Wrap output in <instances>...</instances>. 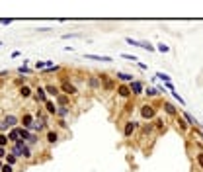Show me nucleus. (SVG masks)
Wrapping results in <instances>:
<instances>
[{
	"label": "nucleus",
	"instance_id": "9",
	"mask_svg": "<svg viewBox=\"0 0 203 172\" xmlns=\"http://www.w3.org/2000/svg\"><path fill=\"white\" fill-rule=\"evenodd\" d=\"M117 94H119L121 98H129L133 92H131V88L127 84H119V86H117Z\"/></svg>",
	"mask_w": 203,
	"mask_h": 172
},
{
	"label": "nucleus",
	"instance_id": "5",
	"mask_svg": "<svg viewBox=\"0 0 203 172\" xmlns=\"http://www.w3.org/2000/svg\"><path fill=\"white\" fill-rule=\"evenodd\" d=\"M84 59H92V61H102V63H111L113 59L108 57V55H92V53H86Z\"/></svg>",
	"mask_w": 203,
	"mask_h": 172
},
{
	"label": "nucleus",
	"instance_id": "26",
	"mask_svg": "<svg viewBox=\"0 0 203 172\" xmlns=\"http://www.w3.org/2000/svg\"><path fill=\"white\" fill-rule=\"evenodd\" d=\"M154 123H156V129H160V131H162V129H166V123H164L162 117H158V119L154 121Z\"/></svg>",
	"mask_w": 203,
	"mask_h": 172
},
{
	"label": "nucleus",
	"instance_id": "4",
	"mask_svg": "<svg viewBox=\"0 0 203 172\" xmlns=\"http://www.w3.org/2000/svg\"><path fill=\"white\" fill-rule=\"evenodd\" d=\"M137 127H139V123H137V121H127V123H125V127H123V135H125V137H131L133 133L137 131Z\"/></svg>",
	"mask_w": 203,
	"mask_h": 172
},
{
	"label": "nucleus",
	"instance_id": "13",
	"mask_svg": "<svg viewBox=\"0 0 203 172\" xmlns=\"http://www.w3.org/2000/svg\"><path fill=\"white\" fill-rule=\"evenodd\" d=\"M8 139H10V143H18L20 141V131H18V127H14V129H10L8 131Z\"/></svg>",
	"mask_w": 203,
	"mask_h": 172
},
{
	"label": "nucleus",
	"instance_id": "18",
	"mask_svg": "<svg viewBox=\"0 0 203 172\" xmlns=\"http://www.w3.org/2000/svg\"><path fill=\"white\" fill-rule=\"evenodd\" d=\"M57 139H59L57 131H47V143H49V145H55Z\"/></svg>",
	"mask_w": 203,
	"mask_h": 172
},
{
	"label": "nucleus",
	"instance_id": "11",
	"mask_svg": "<svg viewBox=\"0 0 203 172\" xmlns=\"http://www.w3.org/2000/svg\"><path fill=\"white\" fill-rule=\"evenodd\" d=\"M20 123H24V127H25V129H29V127L35 123V121H33V115H31V114H24V115H22V119H20Z\"/></svg>",
	"mask_w": 203,
	"mask_h": 172
},
{
	"label": "nucleus",
	"instance_id": "40",
	"mask_svg": "<svg viewBox=\"0 0 203 172\" xmlns=\"http://www.w3.org/2000/svg\"><path fill=\"white\" fill-rule=\"evenodd\" d=\"M195 133H197V135H199V137L203 139V131H195Z\"/></svg>",
	"mask_w": 203,
	"mask_h": 172
},
{
	"label": "nucleus",
	"instance_id": "36",
	"mask_svg": "<svg viewBox=\"0 0 203 172\" xmlns=\"http://www.w3.org/2000/svg\"><path fill=\"white\" fill-rule=\"evenodd\" d=\"M121 57H125V59H129V61H133V63H137V61H139V59H137L135 55H127V53H123V55H121Z\"/></svg>",
	"mask_w": 203,
	"mask_h": 172
},
{
	"label": "nucleus",
	"instance_id": "19",
	"mask_svg": "<svg viewBox=\"0 0 203 172\" xmlns=\"http://www.w3.org/2000/svg\"><path fill=\"white\" fill-rule=\"evenodd\" d=\"M184 119L188 121V125H197V119H195L193 115H190L188 111H184Z\"/></svg>",
	"mask_w": 203,
	"mask_h": 172
},
{
	"label": "nucleus",
	"instance_id": "28",
	"mask_svg": "<svg viewBox=\"0 0 203 172\" xmlns=\"http://www.w3.org/2000/svg\"><path fill=\"white\" fill-rule=\"evenodd\" d=\"M178 127L182 129V131H186V129H188V121L182 119V117H178Z\"/></svg>",
	"mask_w": 203,
	"mask_h": 172
},
{
	"label": "nucleus",
	"instance_id": "35",
	"mask_svg": "<svg viewBox=\"0 0 203 172\" xmlns=\"http://www.w3.org/2000/svg\"><path fill=\"white\" fill-rule=\"evenodd\" d=\"M151 131H152V125H151V123H147V125L143 127V135H147V133H151Z\"/></svg>",
	"mask_w": 203,
	"mask_h": 172
},
{
	"label": "nucleus",
	"instance_id": "29",
	"mask_svg": "<svg viewBox=\"0 0 203 172\" xmlns=\"http://www.w3.org/2000/svg\"><path fill=\"white\" fill-rule=\"evenodd\" d=\"M8 141H10V139H8L6 135H4V133H0V147H4V149H6V145H8Z\"/></svg>",
	"mask_w": 203,
	"mask_h": 172
},
{
	"label": "nucleus",
	"instance_id": "16",
	"mask_svg": "<svg viewBox=\"0 0 203 172\" xmlns=\"http://www.w3.org/2000/svg\"><path fill=\"white\" fill-rule=\"evenodd\" d=\"M117 78L121 80V82H133V74H129V72H117Z\"/></svg>",
	"mask_w": 203,
	"mask_h": 172
},
{
	"label": "nucleus",
	"instance_id": "10",
	"mask_svg": "<svg viewBox=\"0 0 203 172\" xmlns=\"http://www.w3.org/2000/svg\"><path fill=\"white\" fill-rule=\"evenodd\" d=\"M20 119H18V117H16V115H12V114H8V115H4V119H2V123H4V125H6L8 129L10 127H14L16 125V123H18Z\"/></svg>",
	"mask_w": 203,
	"mask_h": 172
},
{
	"label": "nucleus",
	"instance_id": "32",
	"mask_svg": "<svg viewBox=\"0 0 203 172\" xmlns=\"http://www.w3.org/2000/svg\"><path fill=\"white\" fill-rule=\"evenodd\" d=\"M170 94H172V96H174V98H176V100H178V102H180V104H182V106H186V102H184V98H182V96H180L178 92H176V90H174V92H170Z\"/></svg>",
	"mask_w": 203,
	"mask_h": 172
},
{
	"label": "nucleus",
	"instance_id": "14",
	"mask_svg": "<svg viewBox=\"0 0 203 172\" xmlns=\"http://www.w3.org/2000/svg\"><path fill=\"white\" fill-rule=\"evenodd\" d=\"M45 108H47V114H51V115H57V110H59V108H55V102L47 100V102H45Z\"/></svg>",
	"mask_w": 203,
	"mask_h": 172
},
{
	"label": "nucleus",
	"instance_id": "37",
	"mask_svg": "<svg viewBox=\"0 0 203 172\" xmlns=\"http://www.w3.org/2000/svg\"><path fill=\"white\" fill-rule=\"evenodd\" d=\"M0 24H2V25H10V24H12V20H6V18H2V20H0Z\"/></svg>",
	"mask_w": 203,
	"mask_h": 172
},
{
	"label": "nucleus",
	"instance_id": "20",
	"mask_svg": "<svg viewBox=\"0 0 203 172\" xmlns=\"http://www.w3.org/2000/svg\"><path fill=\"white\" fill-rule=\"evenodd\" d=\"M88 84L92 86V88H100V86H102V80H100V78H96V76H92V78L88 80Z\"/></svg>",
	"mask_w": 203,
	"mask_h": 172
},
{
	"label": "nucleus",
	"instance_id": "41",
	"mask_svg": "<svg viewBox=\"0 0 203 172\" xmlns=\"http://www.w3.org/2000/svg\"><path fill=\"white\" fill-rule=\"evenodd\" d=\"M2 166H4V164H2V160H0V170H2Z\"/></svg>",
	"mask_w": 203,
	"mask_h": 172
},
{
	"label": "nucleus",
	"instance_id": "21",
	"mask_svg": "<svg viewBox=\"0 0 203 172\" xmlns=\"http://www.w3.org/2000/svg\"><path fill=\"white\" fill-rule=\"evenodd\" d=\"M68 114H71V110H68V108H59V110H57V115L61 117V119H63V117H67Z\"/></svg>",
	"mask_w": 203,
	"mask_h": 172
},
{
	"label": "nucleus",
	"instance_id": "30",
	"mask_svg": "<svg viewBox=\"0 0 203 172\" xmlns=\"http://www.w3.org/2000/svg\"><path fill=\"white\" fill-rule=\"evenodd\" d=\"M125 41L129 43V45H133V47H141V41H135V39H133V37H127Z\"/></svg>",
	"mask_w": 203,
	"mask_h": 172
},
{
	"label": "nucleus",
	"instance_id": "8",
	"mask_svg": "<svg viewBox=\"0 0 203 172\" xmlns=\"http://www.w3.org/2000/svg\"><path fill=\"white\" fill-rule=\"evenodd\" d=\"M129 88H131L133 96H139V94H143V82H139V80H133V82L129 84Z\"/></svg>",
	"mask_w": 203,
	"mask_h": 172
},
{
	"label": "nucleus",
	"instance_id": "1",
	"mask_svg": "<svg viewBox=\"0 0 203 172\" xmlns=\"http://www.w3.org/2000/svg\"><path fill=\"white\" fill-rule=\"evenodd\" d=\"M12 154H16L18 158H31V150L28 147V143L25 141H18L12 147Z\"/></svg>",
	"mask_w": 203,
	"mask_h": 172
},
{
	"label": "nucleus",
	"instance_id": "12",
	"mask_svg": "<svg viewBox=\"0 0 203 172\" xmlns=\"http://www.w3.org/2000/svg\"><path fill=\"white\" fill-rule=\"evenodd\" d=\"M57 104H59V108H68V104H71V96L61 94V96L57 98Z\"/></svg>",
	"mask_w": 203,
	"mask_h": 172
},
{
	"label": "nucleus",
	"instance_id": "38",
	"mask_svg": "<svg viewBox=\"0 0 203 172\" xmlns=\"http://www.w3.org/2000/svg\"><path fill=\"white\" fill-rule=\"evenodd\" d=\"M0 158H6V149L0 147Z\"/></svg>",
	"mask_w": 203,
	"mask_h": 172
},
{
	"label": "nucleus",
	"instance_id": "34",
	"mask_svg": "<svg viewBox=\"0 0 203 172\" xmlns=\"http://www.w3.org/2000/svg\"><path fill=\"white\" fill-rule=\"evenodd\" d=\"M0 172H14V168H12V164L4 162V166H2V170H0Z\"/></svg>",
	"mask_w": 203,
	"mask_h": 172
},
{
	"label": "nucleus",
	"instance_id": "7",
	"mask_svg": "<svg viewBox=\"0 0 203 172\" xmlns=\"http://www.w3.org/2000/svg\"><path fill=\"white\" fill-rule=\"evenodd\" d=\"M35 98H37V102H47V92H45V86H37L35 88Z\"/></svg>",
	"mask_w": 203,
	"mask_h": 172
},
{
	"label": "nucleus",
	"instance_id": "15",
	"mask_svg": "<svg viewBox=\"0 0 203 172\" xmlns=\"http://www.w3.org/2000/svg\"><path fill=\"white\" fill-rule=\"evenodd\" d=\"M164 110H166V114H170V115H178V110L174 108V104H170V102H164Z\"/></svg>",
	"mask_w": 203,
	"mask_h": 172
},
{
	"label": "nucleus",
	"instance_id": "3",
	"mask_svg": "<svg viewBox=\"0 0 203 172\" xmlns=\"http://www.w3.org/2000/svg\"><path fill=\"white\" fill-rule=\"evenodd\" d=\"M61 90H63V92H65L67 96H74V94L78 92V90H76V86H74V84H71L68 80H63V84H61Z\"/></svg>",
	"mask_w": 203,
	"mask_h": 172
},
{
	"label": "nucleus",
	"instance_id": "23",
	"mask_svg": "<svg viewBox=\"0 0 203 172\" xmlns=\"http://www.w3.org/2000/svg\"><path fill=\"white\" fill-rule=\"evenodd\" d=\"M16 160H18V157H16V154H12V153H10V154H6V164H16Z\"/></svg>",
	"mask_w": 203,
	"mask_h": 172
},
{
	"label": "nucleus",
	"instance_id": "6",
	"mask_svg": "<svg viewBox=\"0 0 203 172\" xmlns=\"http://www.w3.org/2000/svg\"><path fill=\"white\" fill-rule=\"evenodd\" d=\"M45 92H47V96H53V98H59V96H61V90H59V86H55V84H47Z\"/></svg>",
	"mask_w": 203,
	"mask_h": 172
},
{
	"label": "nucleus",
	"instance_id": "2",
	"mask_svg": "<svg viewBox=\"0 0 203 172\" xmlns=\"http://www.w3.org/2000/svg\"><path fill=\"white\" fill-rule=\"evenodd\" d=\"M141 115H143V119H152V117L156 115V108H154L152 104L141 106Z\"/></svg>",
	"mask_w": 203,
	"mask_h": 172
},
{
	"label": "nucleus",
	"instance_id": "24",
	"mask_svg": "<svg viewBox=\"0 0 203 172\" xmlns=\"http://www.w3.org/2000/svg\"><path fill=\"white\" fill-rule=\"evenodd\" d=\"M156 78H160L164 84H166V82H170V76H168L166 72H156Z\"/></svg>",
	"mask_w": 203,
	"mask_h": 172
},
{
	"label": "nucleus",
	"instance_id": "39",
	"mask_svg": "<svg viewBox=\"0 0 203 172\" xmlns=\"http://www.w3.org/2000/svg\"><path fill=\"white\" fill-rule=\"evenodd\" d=\"M57 123H59V127H63V129H65V127H67V121H65V119H59Z\"/></svg>",
	"mask_w": 203,
	"mask_h": 172
},
{
	"label": "nucleus",
	"instance_id": "31",
	"mask_svg": "<svg viewBox=\"0 0 203 172\" xmlns=\"http://www.w3.org/2000/svg\"><path fill=\"white\" fill-rule=\"evenodd\" d=\"M18 72H20V74H29L28 64H22V67H18Z\"/></svg>",
	"mask_w": 203,
	"mask_h": 172
},
{
	"label": "nucleus",
	"instance_id": "25",
	"mask_svg": "<svg viewBox=\"0 0 203 172\" xmlns=\"http://www.w3.org/2000/svg\"><path fill=\"white\" fill-rule=\"evenodd\" d=\"M145 94H147V96H151V98H154V96H158L160 92H158L156 88H147V90H145Z\"/></svg>",
	"mask_w": 203,
	"mask_h": 172
},
{
	"label": "nucleus",
	"instance_id": "33",
	"mask_svg": "<svg viewBox=\"0 0 203 172\" xmlns=\"http://www.w3.org/2000/svg\"><path fill=\"white\" fill-rule=\"evenodd\" d=\"M195 158H197V164H199V168L203 170V153H197Z\"/></svg>",
	"mask_w": 203,
	"mask_h": 172
},
{
	"label": "nucleus",
	"instance_id": "22",
	"mask_svg": "<svg viewBox=\"0 0 203 172\" xmlns=\"http://www.w3.org/2000/svg\"><path fill=\"white\" fill-rule=\"evenodd\" d=\"M141 47H143V49H147V51H151V53H154V51H156V47H154V45H151L148 41H141Z\"/></svg>",
	"mask_w": 203,
	"mask_h": 172
},
{
	"label": "nucleus",
	"instance_id": "27",
	"mask_svg": "<svg viewBox=\"0 0 203 172\" xmlns=\"http://www.w3.org/2000/svg\"><path fill=\"white\" fill-rule=\"evenodd\" d=\"M156 51H160V53H168V51H170V47H168V45H164V43H158V45H156Z\"/></svg>",
	"mask_w": 203,
	"mask_h": 172
},
{
	"label": "nucleus",
	"instance_id": "42",
	"mask_svg": "<svg viewBox=\"0 0 203 172\" xmlns=\"http://www.w3.org/2000/svg\"><path fill=\"white\" fill-rule=\"evenodd\" d=\"M0 47H2V41H0Z\"/></svg>",
	"mask_w": 203,
	"mask_h": 172
},
{
	"label": "nucleus",
	"instance_id": "17",
	"mask_svg": "<svg viewBox=\"0 0 203 172\" xmlns=\"http://www.w3.org/2000/svg\"><path fill=\"white\" fill-rule=\"evenodd\" d=\"M31 94H33V92H31V88H29V86L28 84H24L22 86V88H20V96H22V98L25 100V98H29V96Z\"/></svg>",
	"mask_w": 203,
	"mask_h": 172
}]
</instances>
